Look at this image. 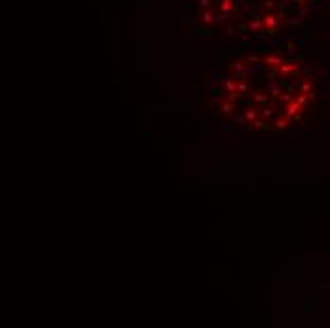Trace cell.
<instances>
[{"label":"cell","mask_w":330,"mask_h":328,"mask_svg":"<svg viewBox=\"0 0 330 328\" xmlns=\"http://www.w3.org/2000/svg\"><path fill=\"white\" fill-rule=\"evenodd\" d=\"M226 19H228V13H224V12H220L218 15L214 17V21H218V23H220V21H226Z\"/></svg>","instance_id":"obj_16"},{"label":"cell","mask_w":330,"mask_h":328,"mask_svg":"<svg viewBox=\"0 0 330 328\" xmlns=\"http://www.w3.org/2000/svg\"><path fill=\"white\" fill-rule=\"evenodd\" d=\"M300 106H302V105H300L298 101H296V102H289V106H286V116H289V118H294V114L300 110Z\"/></svg>","instance_id":"obj_2"},{"label":"cell","mask_w":330,"mask_h":328,"mask_svg":"<svg viewBox=\"0 0 330 328\" xmlns=\"http://www.w3.org/2000/svg\"><path fill=\"white\" fill-rule=\"evenodd\" d=\"M245 8V0H235V10H243Z\"/></svg>","instance_id":"obj_18"},{"label":"cell","mask_w":330,"mask_h":328,"mask_svg":"<svg viewBox=\"0 0 330 328\" xmlns=\"http://www.w3.org/2000/svg\"><path fill=\"white\" fill-rule=\"evenodd\" d=\"M254 101L266 106V105H267V101H270V95H266V93H254Z\"/></svg>","instance_id":"obj_3"},{"label":"cell","mask_w":330,"mask_h":328,"mask_svg":"<svg viewBox=\"0 0 330 328\" xmlns=\"http://www.w3.org/2000/svg\"><path fill=\"white\" fill-rule=\"evenodd\" d=\"M260 27H262V21H260V19H253V21L249 23L247 29H249V32H254V30H258Z\"/></svg>","instance_id":"obj_5"},{"label":"cell","mask_w":330,"mask_h":328,"mask_svg":"<svg viewBox=\"0 0 330 328\" xmlns=\"http://www.w3.org/2000/svg\"><path fill=\"white\" fill-rule=\"evenodd\" d=\"M245 118L249 119V122H254V119H256V112H254V110H247V112H245Z\"/></svg>","instance_id":"obj_12"},{"label":"cell","mask_w":330,"mask_h":328,"mask_svg":"<svg viewBox=\"0 0 330 328\" xmlns=\"http://www.w3.org/2000/svg\"><path fill=\"white\" fill-rule=\"evenodd\" d=\"M233 108H235V106H233V102H222V105H220V110L226 112V114H230Z\"/></svg>","instance_id":"obj_8"},{"label":"cell","mask_w":330,"mask_h":328,"mask_svg":"<svg viewBox=\"0 0 330 328\" xmlns=\"http://www.w3.org/2000/svg\"><path fill=\"white\" fill-rule=\"evenodd\" d=\"M245 116H233V122H235L237 125H245Z\"/></svg>","instance_id":"obj_14"},{"label":"cell","mask_w":330,"mask_h":328,"mask_svg":"<svg viewBox=\"0 0 330 328\" xmlns=\"http://www.w3.org/2000/svg\"><path fill=\"white\" fill-rule=\"evenodd\" d=\"M226 34H230V36H233V34H235V36H237V30L233 29V27H228V29H226Z\"/></svg>","instance_id":"obj_23"},{"label":"cell","mask_w":330,"mask_h":328,"mask_svg":"<svg viewBox=\"0 0 330 328\" xmlns=\"http://www.w3.org/2000/svg\"><path fill=\"white\" fill-rule=\"evenodd\" d=\"M277 17H281V19H285V17H286V13H285L283 10H279V15H277Z\"/></svg>","instance_id":"obj_28"},{"label":"cell","mask_w":330,"mask_h":328,"mask_svg":"<svg viewBox=\"0 0 330 328\" xmlns=\"http://www.w3.org/2000/svg\"><path fill=\"white\" fill-rule=\"evenodd\" d=\"M264 63H267L270 66H281L285 61H283V57H275V55H270V57H266V59H264Z\"/></svg>","instance_id":"obj_1"},{"label":"cell","mask_w":330,"mask_h":328,"mask_svg":"<svg viewBox=\"0 0 330 328\" xmlns=\"http://www.w3.org/2000/svg\"><path fill=\"white\" fill-rule=\"evenodd\" d=\"M309 89H311V85H309V84H302V85H300V91H303V93H307Z\"/></svg>","instance_id":"obj_22"},{"label":"cell","mask_w":330,"mask_h":328,"mask_svg":"<svg viewBox=\"0 0 330 328\" xmlns=\"http://www.w3.org/2000/svg\"><path fill=\"white\" fill-rule=\"evenodd\" d=\"M298 102H300V105H306L307 101H306V97H298Z\"/></svg>","instance_id":"obj_27"},{"label":"cell","mask_w":330,"mask_h":328,"mask_svg":"<svg viewBox=\"0 0 330 328\" xmlns=\"http://www.w3.org/2000/svg\"><path fill=\"white\" fill-rule=\"evenodd\" d=\"M254 102H256L254 99H249V97L243 95V105H245V106H254Z\"/></svg>","instance_id":"obj_13"},{"label":"cell","mask_w":330,"mask_h":328,"mask_svg":"<svg viewBox=\"0 0 330 328\" xmlns=\"http://www.w3.org/2000/svg\"><path fill=\"white\" fill-rule=\"evenodd\" d=\"M253 127H254V125H243V133H245V135L253 133Z\"/></svg>","instance_id":"obj_21"},{"label":"cell","mask_w":330,"mask_h":328,"mask_svg":"<svg viewBox=\"0 0 330 328\" xmlns=\"http://www.w3.org/2000/svg\"><path fill=\"white\" fill-rule=\"evenodd\" d=\"M262 114H264L266 118H270V116H273V110H271V108H266V106H264V110H262Z\"/></svg>","instance_id":"obj_19"},{"label":"cell","mask_w":330,"mask_h":328,"mask_svg":"<svg viewBox=\"0 0 330 328\" xmlns=\"http://www.w3.org/2000/svg\"><path fill=\"white\" fill-rule=\"evenodd\" d=\"M231 68H233V72H241L243 68H245V61H235L231 65Z\"/></svg>","instance_id":"obj_9"},{"label":"cell","mask_w":330,"mask_h":328,"mask_svg":"<svg viewBox=\"0 0 330 328\" xmlns=\"http://www.w3.org/2000/svg\"><path fill=\"white\" fill-rule=\"evenodd\" d=\"M247 61L254 65V63H258V57H254V55H253V57H247Z\"/></svg>","instance_id":"obj_25"},{"label":"cell","mask_w":330,"mask_h":328,"mask_svg":"<svg viewBox=\"0 0 330 328\" xmlns=\"http://www.w3.org/2000/svg\"><path fill=\"white\" fill-rule=\"evenodd\" d=\"M201 19H203V23H207V25H211V23L214 21V17H213V15H211L209 12H205V13L201 15Z\"/></svg>","instance_id":"obj_11"},{"label":"cell","mask_w":330,"mask_h":328,"mask_svg":"<svg viewBox=\"0 0 330 328\" xmlns=\"http://www.w3.org/2000/svg\"><path fill=\"white\" fill-rule=\"evenodd\" d=\"M199 6H201V8H209V6H211V0H199Z\"/></svg>","instance_id":"obj_24"},{"label":"cell","mask_w":330,"mask_h":328,"mask_svg":"<svg viewBox=\"0 0 330 328\" xmlns=\"http://www.w3.org/2000/svg\"><path fill=\"white\" fill-rule=\"evenodd\" d=\"M207 106H209V110L214 114V99H209V101H207Z\"/></svg>","instance_id":"obj_20"},{"label":"cell","mask_w":330,"mask_h":328,"mask_svg":"<svg viewBox=\"0 0 330 328\" xmlns=\"http://www.w3.org/2000/svg\"><path fill=\"white\" fill-rule=\"evenodd\" d=\"M253 123H254V127H260V129H267V125H266L264 122H260V119H254Z\"/></svg>","instance_id":"obj_17"},{"label":"cell","mask_w":330,"mask_h":328,"mask_svg":"<svg viewBox=\"0 0 330 328\" xmlns=\"http://www.w3.org/2000/svg\"><path fill=\"white\" fill-rule=\"evenodd\" d=\"M222 131H230V129H233V125H220Z\"/></svg>","instance_id":"obj_26"},{"label":"cell","mask_w":330,"mask_h":328,"mask_svg":"<svg viewBox=\"0 0 330 328\" xmlns=\"http://www.w3.org/2000/svg\"><path fill=\"white\" fill-rule=\"evenodd\" d=\"M230 10H231V0H222V4H220V12L228 13Z\"/></svg>","instance_id":"obj_6"},{"label":"cell","mask_w":330,"mask_h":328,"mask_svg":"<svg viewBox=\"0 0 330 328\" xmlns=\"http://www.w3.org/2000/svg\"><path fill=\"white\" fill-rule=\"evenodd\" d=\"M273 123H275L277 129H285V127H286V122H285V119H275Z\"/></svg>","instance_id":"obj_15"},{"label":"cell","mask_w":330,"mask_h":328,"mask_svg":"<svg viewBox=\"0 0 330 328\" xmlns=\"http://www.w3.org/2000/svg\"><path fill=\"white\" fill-rule=\"evenodd\" d=\"M264 25H266L267 29H275V27H277V19H275L273 15H266V17H264Z\"/></svg>","instance_id":"obj_4"},{"label":"cell","mask_w":330,"mask_h":328,"mask_svg":"<svg viewBox=\"0 0 330 328\" xmlns=\"http://www.w3.org/2000/svg\"><path fill=\"white\" fill-rule=\"evenodd\" d=\"M226 89H228L230 93H231V91H237V85H235V82H233L231 78H226Z\"/></svg>","instance_id":"obj_7"},{"label":"cell","mask_w":330,"mask_h":328,"mask_svg":"<svg viewBox=\"0 0 330 328\" xmlns=\"http://www.w3.org/2000/svg\"><path fill=\"white\" fill-rule=\"evenodd\" d=\"M237 91H239L241 95H247V93L250 91V87H249L247 84H239V85H237ZM250 93H253V91H250Z\"/></svg>","instance_id":"obj_10"}]
</instances>
